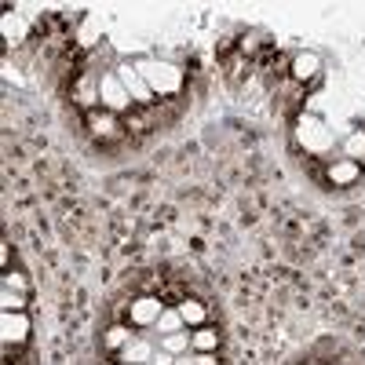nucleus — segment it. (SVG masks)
Listing matches in <instances>:
<instances>
[{"label":"nucleus","instance_id":"nucleus-1","mask_svg":"<svg viewBox=\"0 0 365 365\" xmlns=\"http://www.w3.org/2000/svg\"><path fill=\"white\" fill-rule=\"evenodd\" d=\"M135 70L143 73V81L150 84V91H161V96H168V91H179V84H182V73H179L172 63H161V58H143Z\"/></svg>","mask_w":365,"mask_h":365},{"label":"nucleus","instance_id":"nucleus-2","mask_svg":"<svg viewBox=\"0 0 365 365\" xmlns=\"http://www.w3.org/2000/svg\"><path fill=\"white\" fill-rule=\"evenodd\" d=\"M299 143L307 146L311 154H322V150H329L332 135H329V128L322 125L318 117H303V120H299Z\"/></svg>","mask_w":365,"mask_h":365},{"label":"nucleus","instance_id":"nucleus-3","mask_svg":"<svg viewBox=\"0 0 365 365\" xmlns=\"http://www.w3.org/2000/svg\"><path fill=\"white\" fill-rule=\"evenodd\" d=\"M99 96H103V103H106L110 110H125V106L132 103L128 88L120 84V77H117V73H106V77L99 81Z\"/></svg>","mask_w":365,"mask_h":365},{"label":"nucleus","instance_id":"nucleus-4","mask_svg":"<svg viewBox=\"0 0 365 365\" xmlns=\"http://www.w3.org/2000/svg\"><path fill=\"white\" fill-rule=\"evenodd\" d=\"M0 336H4V344H22L29 336V318L22 311H4V318H0Z\"/></svg>","mask_w":365,"mask_h":365},{"label":"nucleus","instance_id":"nucleus-5","mask_svg":"<svg viewBox=\"0 0 365 365\" xmlns=\"http://www.w3.org/2000/svg\"><path fill=\"white\" fill-rule=\"evenodd\" d=\"M117 77H120V84L128 88V96H132L135 103H150V96H154V91H150V84L143 81V73H139L135 66H128V63H125V66L117 70Z\"/></svg>","mask_w":365,"mask_h":365},{"label":"nucleus","instance_id":"nucleus-6","mask_svg":"<svg viewBox=\"0 0 365 365\" xmlns=\"http://www.w3.org/2000/svg\"><path fill=\"white\" fill-rule=\"evenodd\" d=\"M318 70H322V55L318 51H299L292 58V77L296 81H311V77H318Z\"/></svg>","mask_w":365,"mask_h":365},{"label":"nucleus","instance_id":"nucleus-7","mask_svg":"<svg viewBox=\"0 0 365 365\" xmlns=\"http://www.w3.org/2000/svg\"><path fill=\"white\" fill-rule=\"evenodd\" d=\"M161 311H165V307H161L158 299L143 296V299H135V303H132V322H135V325H158Z\"/></svg>","mask_w":365,"mask_h":365},{"label":"nucleus","instance_id":"nucleus-8","mask_svg":"<svg viewBox=\"0 0 365 365\" xmlns=\"http://www.w3.org/2000/svg\"><path fill=\"white\" fill-rule=\"evenodd\" d=\"M120 358H125V365H150L154 361V347L146 340H132V344L120 347Z\"/></svg>","mask_w":365,"mask_h":365},{"label":"nucleus","instance_id":"nucleus-9","mask_svg":"<svg viewBox=\"0 0 365 365\" xmlns=\"http://www.w3.org/2000/svg\"><path fill=\"white\" fill-rule=\"evenodd\" d=\"M161 351H168V354H190L194 351V340L187 336V332H172V336H161Z\"/></svg>","mask_w":365,"mask_h":365},{"label":"nucleus","instance_id":"nucleus-10","mask_svg":"<svg viewBox=\"0 0 365 365\" xmlns=\"http://www.w3.org/2000/svg\"><path fill=\"white\" fill-rule=\"evenodd\" d=\"M329 179L332 182H354L358 179V165L354 161H336V165L329 168Z\"/></svg>","mask_w":365,"mask_h":365},{"label":"nucleus","instance_id":"nucleus-11","mask_svg":"<svg viewBox=\"0 0 365 365\" xmlns=\"http://www.w3.org/2000/svg\"><path fill=\"white\" fill-rule=\"evenodd\" d=\"M175 311L182 314V322H187V325H201V322H205V307H201L197 299H187V303H179Z\"/></svg>","mask_w":365,"mask_h":365},{"label":"nucleus","instance_id":"nucleus-12","mask_svg":"<svg viewBox=\"0 0 365 365\" xmlns=\"http://www.w3.org/2000/svg\"><path fill=\"white\" fill-rule=\"evenodd\" d=\"M190 340H194V351H201V354H212V351H216V344H220V336L212 329H197Z\"/></svg>","mask_w":365,"mask_h":365},{"label":"nucleus","instance_id":"nucleus-13","mask_svg":"<svg viewBox=\"0 0 365 365\" xmlns=\"http://www.w3.org/2000/svg\"><path fill=\"white\" fill-rule=\"evenodd\" d=\"M0 29H4L8 41H15V37L26 34V19H22V15H4V19H0Z\"/></svg>","mask_w":365,"mask_h":365},{"label":"nucleus","instance_id":"nucleus-14","mask_svg":"<svg viewBox=\"0 0 365 365\" xmlns=\"http://www.w3.org/2000/svg\"><path fill=\"white\" fill-rule=\"evenodd\" d=\"M179 325H187V322H182V314H179V311H161V318H158V329H161V336H172V332H179Z\"/></svg>","mask_w":365,"mask_h":365},{"label":"nucleus","instance_id":"nucleus-15","mask_svg":"<svg viewBox=\"0 0 365 365\" xmlns=\"http://www.w3.org/2000/svg\"><path fill=\"white\" fill-rule=\"evenodd\" d=\"M347 158H351V161L365 158V132H354V135H347Z\"/></svg>","mask_w":365,"mask_h":365},{"label":"nucleus","instance_id":"nucleus-16","mask_svg":"<svg viewBox=\"0 0 365 365\" xmlns=\"http://www.w3.org/2000/svg\"><path fill=\"white\" fill-rule=\"evenodd\" d=\"M175 365H216V358H212V354H179L175 358Z\"/></svg>","mask_w":365,"mask_h":365},{"label":"nucleus","instance_id":"nucleus-17","mask_svg":"<svg viewBox=\"0 0 365 365\" xmlns=\"http://www.w3.org/2000/svg\"><path fill=\"white\" fill-rule=\"evenodd\" d=\"M106 344H110V347H125V344H132L128 329H120V325H117V329H110V332H106Z\"/></svg>","mask_w":365,"mask_h":365},{"label":"nucleus","instance_id":"nucleus-18","mask_svg":"<svg viewBox=\"0 0 365 365\" xmlns=\"http://www.w3.org/2000/svg\"><path fill=\"white\" fill-rule=\"evenodd\" d=\"M0 303H4V311H22V296L15 289H4V296H0Z\"/></svg>","mask_w":365,"mask_h":365},{"label":"nucleus","instance_id":"nucleus-19","mask_svg":"<svg viewBox=\"0 0 365 365\" xmlns=\"http://www.w3.org/2000/svg\"><path fill=\"white\" fill-rule=\"evenodd\" d=\"M91 128H96L99 135H113V120H110V117H99V113H96V117H91Z\"/></svg>","mask_w":365,"mask_h":365},{"label":"nucleus","instance_id":"nucleus-20","mask_svg":"<svg viewBox=\"0 0 365 365\" xmlns=\"http://www.w3.org/2000/svg\"><path fill=\"white\" fill-rule=\"evenodd\" d=\"M150 365H175V354H168V351H154V361H150Z\"/></svg>","mask_w":365,"mask_h":365},{"label":"nucleus","instance_id":"nucleus-21","mask_svg":"<svg viewBox=\"0 0 365 365\" xmlns=\"http://www.w3.org/2000/svg\"><path fill=\"white\" fill-rule=\"evenodd\" d=\"M4 289H26V278H22V274H8V278H4Z\"/></svg>","mask_w":365,"mask_h":365}]
</instances>
